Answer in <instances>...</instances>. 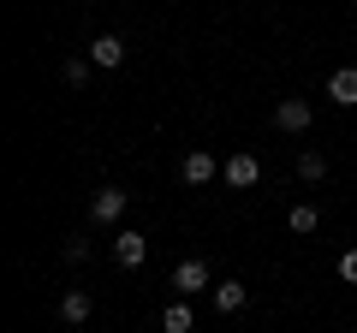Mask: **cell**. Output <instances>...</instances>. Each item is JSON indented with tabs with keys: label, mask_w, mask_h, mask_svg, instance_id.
I'll use <instances>...</instances> for the list:
<instances>
[{
	"label": "cell",
	"mask_w": 357,
	"mask_h": 333,
	"mask_svg": "<svg viewBox=\"0 0 357 333\" xmlns=\"http://www.w3.org/2000/svg\"><path fill=\"white\" fill-rule=\"evenodd\" d=\"M143 256H149V238L126 226V232L114 238V262H119V268H143Z\"/></svg>",
	"instance_id": "cell-6"
},
{
	"label": "cell",
	"mask_w": 357,
	"mask_h": 333,
	"mask_svg": "<svg viewBox=\"0 0 357 333\" xmlns=\"http://www.w3.org/2000/svg\"><path fill=\"white\" fill-rule=\"evenodd\" d=\"M161 327H167V333H191V327H197V316H191V304H185V297H173V304L161 309Z\"/></svg>",
	"instance_id": "cell-9"
},
{
	"label": "cell",
	"mask_w": 357,
	"mask_h": 333,
	"mask_svg": "<svg viewBox=\"0 0 357 333\" xmlns=\"http://www.w3.org/2000/svg\"><path fill=\"white\" fill-rule=\"evenodd\" d=\"M178 179H185V185H208V179H220V161L208 149H191L185 161H178Z\"/></svg>",
	"instance_id": "cell-5"
},
{
	"label": "cell",
	"mask_w": 357,
	"mask_h": 333,
	"mask_svg": "<svg viewBox=\"0 0 357 333\" xmlns=\"http://www.w3.org/2000/svg\"><path fill=\"white\" fill-rule=\"evenodd\" d=\"M126 203H131V191H119V185H102V191L89 196V220H96V226H114V220L126 215Z\"/></svg>",
	"instance_id": "cell-1"
},
{
	"label": "cell",
	"mask_w": 357,
	"mask_h": 333,
	"mask_svg": "<svg viewBox=\"0 0 357 333\" xmlns=\"http://www.w3.org/2000/svg\"><path fill=\"white\" fill-rule=\"evenodd\" d=\"M173 292H178V297L208 292V262H203V256H185V262L173 268Z\"/></svg>",
	"instance_id": "cell-3"
},
{
	"label": "cell",
	"mask_w": 357,
	"mask_h": 333,
	"mask_svg": "<svg viewBox=\"0 0 357 333\" xmlns=\"http://www.w3.org/2000/svg\"><path fill=\"white\" fill-rule=\"evenodd\" d=\"M89 60L114 72V65H126V42H119V36H96V42H89Z\"/></svg>",
	"instance_id": "cell-8"
},
{
	"label": "cell",
	"mask_w": 357,
	"mask_h": 333,
	"mask_svg": "<svg viewBox=\"0 0 357 333\" xmlns=\"http://www.w3.org/2000/svg\"><path fill=\"white\" fill-rule=\"evenodd\" d=\"M298 179H304V185H316V179H328V155H316V149H304V155H298Z\"/></svg>",
	"instance_id": "cell-12"
},
{
	"label": "cell",
	"mask_w": 357,
	"mask_h": 333,
	"mask_svg": "<svg viewBox=\"0 0 357 333\" xmlns=\"http://www.w3.org/2000/svg\"><path fill=\"white\" fill-rule=\"evenodd\" d=\"M89 309H96V304H89V292H66L60 297V321H72V327H77V321H89Z\"/></svg>",
	"instance_id": "cell-11"
},
{
	"label": "cell",
	"mask_w": 357,
	"mask_h": 333,
	"mask_svg": "<svg viewBox=\"0 0 357 333\" xmlns=\"http://www.w3.org/2000/svg\"><path fill=\"white\" fill-rule=\"evenodd\" d=\"M310 119H316V107H310L304 95H286V102L274 107V125H280L286 137H304V131H310Z\"/></svg>",
	"instance_id": "cell-2"
},
{
	"label": "cell",
	"mask_w": 357,
	"mask_h": 333,
	"mask_svg": "<svg viewBox=\"0 0 357 333\" xmlns=\"http://www.w3.org/2000/svg\"><path fill=\"white\" fill-rule=\"evenodd\" d=\"M328 102L333 107H357V65H340L328 77Z\"/></svg>",
	"instance_id": "cell-7"
},
{
	"label": "cell",
	"mask_w": 357,
	"mask_h": 333,
	"mask_svg": "<svg viewBox=\"0 0 357 333\" xmlns=\"http://www.w3.org/2000/svg\"><path fill=\"white\" fill-rule=\"evenodd\" d=\"M66 262H89V238H66Z\"/></svg>",
	"instance_id": "cell-15"
},
{
	"label": "cell",
	"mask_w": 357,
	"mask_h": 333,
	"mask_svg": "<svg viewBox=\"0 0 357 333\" xmlns=\"http://www.w3.org/2000/svg\"><path fill=\"white\" fill-rule=\"evenodd\" d=\"M340 280L357 286V250H345V256H340Z\"/></svg>",
	"instance_id": "cell-16"
},
{
	"label": "cell",
	"mask_w": 357,
	"mask_h": 333,
	"mask_svg": "<svg viewBox=\"0 0 357 333\" xmlns=\"http://www.w3.org/2000/svg\"><path fill=\"white\" fill-rule=\"evenodd\" d=\"M220 173H227V185H232V191H250V185L262 179V161H256L250 149H238V155H227V166H220Z\"/></svg>",
	"instance_id": "cell-4"
},
{
	"label": "cell",
	"mask_w": 357,
	"mask_h": 333,
	"mask_svg": "<svg viewBox=\"0 0 357 333\" xmlns=\"http://www.w3.org/2000/svg\"><path fill=\"white\" fill-rule=\"evenodd\" d=\"M89 65H96V60H66V84H72V90L89 77Z\"/></svg>",
	"instance_id": "cell-14"
},
{
	"label": "cell",
	"mask_w": 357,
	"mask_h": 333,
	"mask_svg": "<svg viewBox=\"0 0 357 333\" xmlns=\"http://www.w3.org/2000/svg\"><path fill=\"white\" fill-rule=\"evenodd\" d=\"M286 220H292V232H316V226H321V208L298 203V208H292V215H286Z\"/></svg>",
	"instance_id": "cell-13"
},
{
	"label": "cell",
	"mask_w": 357,
	"mask_h": 333,
	"mask_svg": "<svg viewBox=\"0 0 357 333\" xmlns=\"http://www.w3.org/2000/svg\"><path fill=\"white\" fill-rule=\"evenodd\" d=\"M244 297H250V292H244L238 280H220V286H215V309H220V316H232V309H244Z\"/></svg>",
	"instance_id": "cell-10"
}]
</instances>
